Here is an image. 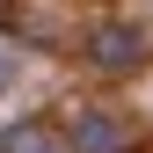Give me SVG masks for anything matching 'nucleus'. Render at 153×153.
I'll list each match as a JSON object with an SVG mask.
<instances>
[{
    "label": "nucleus",
    "instance_id": "f257e3e1",
    "mask_svg": "<svg viewBox=\"0 0 153 153\" xmlns=\"http://www.w3.org/2000/svg\"><path fill=\"white\" fill-rule=\"evenodd\" d=\"M80 59H88L95 73H139V66H146V29H139V22H95V29L80 36Z\"/></svg>",
    "mask_w": 153,
    "mask_h": 153
},
{
    "label": "nucleus",
    "instance_id": "f03ea898",
    "mask_svg": "<svg viewBox=\"0 0 153 153\" xmlns=\"http://www.w3.org/2000/svg\"><path fill=\"white\" fill-rule=\"evenodd\" d=\"M66 146L73 153H139V139H131V124L117 117V109H80L73 117V131H66Z\"/></svg>",
    "mask_w": 153,
    "mask_h": 153
},
{
    "label": "nucleus",
    "instance_id": "7ed1b4c3",
    "mask_svg": "<svg viewBox=\"0 0 153 153\" xmlns=\"http://www.w3.org/2000/svg\"><path fill=\"white\" fill-rule=\"evenodd\" d=\"M0 153H73V146H66L59 124H44V117H15V124H0Z\"/></svg>",
    "mask_w": 153,
    "mask_h": 153
}]
</instances>
